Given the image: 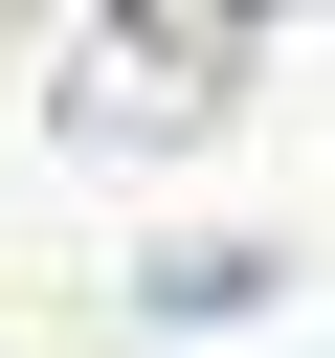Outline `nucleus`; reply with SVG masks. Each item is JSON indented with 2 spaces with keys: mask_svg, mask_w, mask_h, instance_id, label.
<instances>
[{
  "mask_svg": "<svg viewBox=\"0 0 335 358\" xmlns=\"http://www.w3.org/2000/svg\"><path fill=\"white\" fill-rule=\"evenodd\" d=\"M246 45H268V0H112L89 45H67V134L89 157H179V134H223L246 112Z\"/></svg>",
  "mask_w": 335,
  "mask_h": 358,
  "instance_id": "1",
  "label": "nucleus"
},
{
  "mask_svg": "<svg viewBox=\"0 0 335 358\" xmlns=\"http://www.w3.org/2000/svg\"><path fill=\"white\" fill-rule=\"evenodd\" d=\"M268 291H290L268 246H156V313H179V336H201V313H268Z\"/></svg>",
  "mask_w": 335,
  "mask_h": 358,
  "instance_id": "2",
  "label": "nucleus"
}]
</instances>
